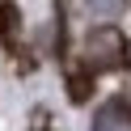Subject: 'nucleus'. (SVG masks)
<instances>
[{
	"label": "nucleus",
	"mask_w": 131,
	"mask_h": 131,
	"mask_svg": "<svg viewBox=\"0 0 131 131\" xmlns=\"http://www.w3.org/2000/svg\"><path fill=\"white\" fill-rule=\"evenodd\" d=\"M123 55H127V42H123L118 30H93V34H89V42H85V59H89V68H93V72H102V68H118Z\"/></svg>",
	"instance_id": "1"
},
{
	"label": "nucleus",
	"mask_w": 131,
	"mask_h": 131,
	"mask_svg": "<svg viewBox=\"0 0 131 131\" xmlns=\"http://www.w3.org/2000/svg\"><path fill=\"white\" fill-rule=\"evenodd\" d=\"M93 131H131V106L123 102V97L102 102L97 114H93Z\"/></svg>",
	"instance_id": "2"
}]
</instances>
